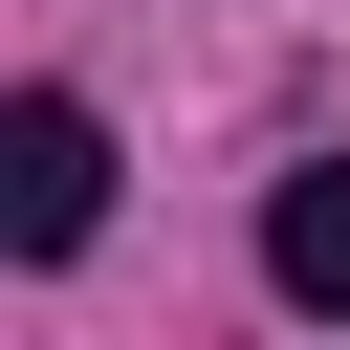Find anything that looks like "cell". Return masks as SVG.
Here are the masks:
<instances>
[{
	"label": "cell",
	"instance_id": "7a4b0ae2",
	"mask_svg": "<svg viewBox=\"0 0 350 350\" xmlns=\"http://www.w3.org/2000/svg\"><path fill=\"white\" fill-rule=\"evenodd\" d=\"M262 284H284V306H306V328H350V153H328V175H284V197H262Z\"/></svg>",
	"mask_w": 350,
	"mask_h": 350
},
{
	"label": "cell",
	"instance_id": "6da1fadb",
	"mask_svg": "<svg viewBox=\"0 0 350 350\" xmlns=\"http://www.w3.org/2000/svg\"><path fill=\"white\" fill-rule=\"evenodd\" d=\"M88 219H109V131H88V88H22V109H0V241L66 262Z\"/></svg>",
	"mask_w": 350,
	"mask_h": 350
}]
</instances>
